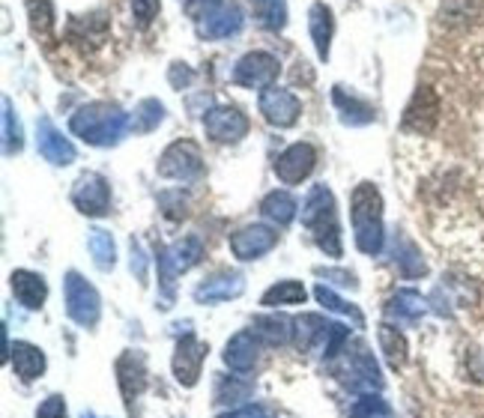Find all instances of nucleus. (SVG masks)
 <instances>
[{
	"label": "nucleus",
	"mask_w": 484,
	"mask_h": 418,
	"mask_svg": "<svg viewBox=\"0 0 484 418\" xmlns=\"http://www.w3.org/2000/svg\"><path fill=\"white\" fill-rule=\"evenodd\" d=\"M311 34H314L320 57H326V51H329V34H332V21H329V9H326V6H314V9H311Z\"/></svg>",
	"instance_id": "0eeeda50"
},
{
	"label": "nucleus",
	"mask_w": 484,
	"mask_h": 418,
	"mask_svg": "<svg viewBox=\"0 0 484 418\" xmlns=\"http://www.w3.org/2000/svg\"><path fill=\"white\" fill-rule=\"evenodd\" d=\"M311 168H314V149H311L308 144H296L275 162V174L284 182H299L303 177L311 174Z\"/></svg>",
	"instance_id": "7ed1b4c3"
},
{
	"label": "nucleus",
	"mask_w": 484,
	"mask_h": 418,
	"mask_svg": "<svg viewBox=\"0 0 484 418\" xmlns=\"http://www.w3.org/2000/svg\"><path fill=\"white\" fill-rule=\"evenodd\" d=\"M261 108H263L269 123L290 126L296 120V114H299V102L287 90H269V93H263Z\"/></svg>",
	"instance_id": "39448f33"
},
{
	"label": "nucleus",
	"mask_w": 484,
	"mask_h": 418,
	"mask_svg": "<svg viewBox=\"0 0 484 418\" xmlns=\"http://www.w3.org/2000/svg\"><path fill=\"white\" fill-rule=\"evenodd\" d=\"M245 117L233 108H215L210 117H207V132L215 138V141H236V138L245 135Z\"/></svg>",
	"instance_id": "20e7f679"
},
{
	"label": "nucleus",
	"mask_w": 484,
	"mask_h": 418,
	"mask_svg": "<svg viewBox=\"0 0 484 418\" xmlns=\"http://www.w3.org/2000/svg\"><path fill=\"white\" fill-rule=\"evenodd\" d=\"M42 149H46V153H48L51 158H69V156H72V149H69L67 144H63L60 138L51 132L48 126H46V138H42Z\"/></svg>",
	"instance_id": "1a4fd4ad"
},
{
	"label": "nucleus",
	"mask_w": 484,
	"mask_h": 418,
	"mask_svg": "<svg viewBox=\"0 0 484 418\" xmlns=\"http://www.w3.org/2000/svg\"><path fill=\"white\" fill-rule=\"evenodd\" d=\"M275 60L269 55H249L240 66H236V81L249 84V87H261V84H269L275 78Z\"/></svg>",
	"instance_id": "423d86ee"
},
{
	"label": "nucleus",
	"mask_w": 484,
	"mask_h": 418,
	"mask_svg": "<svg viewBox=\"0 0 484 418\" xmlns=\"http://www.w3.org/2000/svg\"><path fill=\"white\" fill-rule=\"evenodd\" d=\"M437 117H439L437 93L430 87H418L410 108H407V114H404V128H410V132H418V135H427L430 128L437 126Z\"/></svg>",
	"instance_id": "f03ea898"
},
{
	"label": "nucleus",
	"mask_w": 484,
	"mask_h": 418,
	"mask_svg": "<svg viewBox=\"0 0 484 418\" xmlns=\"http://www.w3.org/2000/svg\"><path fill=\"white\" fill-rule=\"evenodd\" d=\"M257 15L266 27H282L284 25V4L282 0H254Z\"/></svg>",
	"instance_id": "6e6552de"
},
{
	"label": "nucleus",
	"mask_w": 484,
	"mask_h": 418,
	"mask_svg": "<svg viewBox=\"0 0 484 418\" xmlns=\"http://www.w3.org/2000/svg\"><path fill=\"white\" fill-rule=\"evenodd\" d=\"M72 126H75V132H81L84 138H90V141H114V135L120 132V126H123V117L120 111L108 108V105H93V108L75 117Z\"/></svg>",
	"instance_id": "f257e3e1"
},
{
	"label": "nucleus",
	"mask_w": 484,
	"mask_h": 418,
	"mask_svg": "<svg viewBox=\"0 0 484 418\" xmlns=\"http://www.w3.org/2000/svg\"><path fill=\"white\" fill-rule=\"evenodd\" d=\"M156 0H135V15L141 18V25H147L149 18H153V13H156Z\"/></svg>",
	"instance_id": "9d476101"
}]
</instances>
